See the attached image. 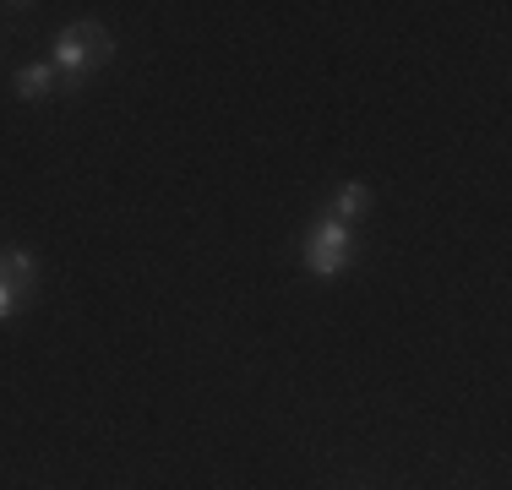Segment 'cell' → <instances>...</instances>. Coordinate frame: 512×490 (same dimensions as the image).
Segmentation results:
<instances>
[{"instance_id": "1", "label": "cell", "mask_w": 512, "mask_h": 490, "mask_svg": "<svg viewBox=\"0 0 512 490\" xmlns=\"http://www.w3.org/2000/svg\"><path fill=\"white\" fill-rule=\"evenodd\" d=\"M109 55H115V39H109L104 22H71V28H60L55 49H50L60 93H82V82H88L99 66H109Z\"/></svg>"}, {"instance_id": "2", "label": "cell", "mask_w": 512, "mask_h": 490, "mask_svg": "<svg viewBox=\"0 0 512 490\" xmlns=\"http://www.w3.org/2000/svg\"><path fill=\"white\" fill-rule=\"evenodd\" d=\"M349 262H355V224L322 213L306 229V267H311L316 278H338Z\"/></svg>"}, {"instance_id": "3", "label": "cell", "mask_w": 512, "mask_h": 490, "mask_svg": "<svg viewBox=\"0 0 512 490\" xmlns=\"http://www.w3.org/2000/svg\"><path fill=\"white\" fill-rule=\"evenodd\" d=\"M55 88H60V77H55L50 60H33V66L17 71V98L22 104H39V98H50Z\"/></svg>"}, {"instance_id": "4", "label": "cell", "mask_w": 512, "mask_h": 490, "mask_svg": "<svg viewBox=\"0 0 512 490\" xmlns=\"http://www.w3.org/2000/svg\"><path fill=\"white\" fill-rule=\"evenodd\" d=\"M333 218H344V224H360L365 213H371V186L365 180H349V186H338L333 207H327Z\"/></svg>"}, {"instance_id": "5", "label": "cell", "mask_w": 512, "mask_h": 490, "mask_svg": "<svg viewBox=\"0 0 512 490\" xmlns=\"http://www.w3.org/2000/svg\"><path fill=\"white\" fill-rule=\"evenodd\" d=\"M28 294H33V289H22L17 278H11L6 267H0V322H11V316L22 311V300H28Z\"/></svg>"}]
</instances>
